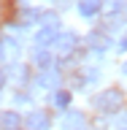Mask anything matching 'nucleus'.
<instances>
[{
  "instance_id": "39448f33",
  "label": "nucleus",
  "mask_w": 127,
  "mask_h": 130,
  "mask_svg": "<svg viewBox=\"0 0 127 130\" xmlns=\"http://www.w3.org/2000/svg\"><path fill=\"white\" fill-rule=\"evenodd\" d=\"M57 49H60V54H70V52H76V46H79V35L76 32H62V35H57Z\"/></svg>"
},
{
  "instance_id": "f257e3e1",
  "label": "nucleus",
  "mask_w": 127,
  "mask_h": 130,
  "mask_svg": "<svg viewBox=\"0 0 127 130\" xmlns=\"http://www.w3.org/2000/svg\"><path fill=\"white\" fill-rule=\"evenodd\" d=\"M92 106H95L100 114H116L122 106H124V95H122L119 89L108 87V89H103V92H97V95L92 98Z\"/></svg>"
},
{
  "instance_id": "423d86ee",
  "label": "nucleus",
  "mask_w": 127,
  "mask_h": 130,
  "mask_svg": "<svg viewBox=\"0 0 127 130\" xmlns=\"http://www.w3.org/2000/svg\"><path fill=\"white\" fill-rule=\"evenodd\" d=\"M32 65H38L41 71H49V68H51V54H49L43 46H38L32 52Z\"/></svg>"
},
{
  "instance_id": "2eb2a0df",
  "label": "nucleus",
  "mask_w": 127,
  "mask_h": 130,
  "mask_svg": "<svg viewBox=\"0 0 127 130\" xmlns=\"http://www.w3.org/2000/svg\"><path fill=\"white\" fill-rule=\"evenodd\" d=\"M0 87H3V71H0Z\"/></svg>"
},
{
  "instance_id": "ddd939ff",
  "label": "nucleus",
  "mask_w": 127,
  "mask_h": 130,
  "mask_svg": "<svg viewBox=\"0 0 127 130\" xmlns=\"http://www.w3.org/2000/svg\"><path fill=\"white\" fill-rule=\"evenodd\" d=\"M38 22H41V24H57V22H60V16H57L54 11H41Z\"/></svg>"
},
{
  "instance_id": "7ed1b4c3",
  "label": "nucleus",
  "mask_w": 127,
  "mask_h": 130,
  "mask_svg": "<svg viewBox=\"0 0 127 130\" xmlns=\"http://www.w3.org/2000/svg\"><path fill=\"white\" fill-rule=\"evenodd\" d=\"M57 35H60V24H41V30L35 32V43L46 49L49 43H54Z\"/></svg>"
},
{
  "instance_id": "6e6552de",
  "label": "nucleus",
  "mask_w": 127,
  "mask_h": 130,
  "mask_svg": "<svg viewBox=\"0 0 127 130\" xmlns=\"http://www.w3.org/2000/svg\"><path fill=\"white\" fill-rule=\"evenodd\" d=\"M87 43L95 49V52H103V49H108L111 38H108V35H103V32H89V35H87Z\"/></svg>"
},
{
  "instance_id": "f8f14e48",
  "label": "nucleus",
  "mask_w": 127,
  "mask_h": 130,
  "mask_svg": "<svg viewBox=\"0 0 127 130\" xmlns=\"http://www.w3.org/2000/svg\"><path fill=\"white\" fill-rule=\"evenodd\" d=\"M54 106L62 111V108H68L70 106V92H65V89H57L54 92Z\"/></svg>"
},
{
  "instance_id": "f03ea898",
  "label": "nucleus",
  "mask_w": 127,
  "mask_h": 130,
  "mask_svg": "<svg viewBox=\"0 0 127 130\" xmlns=\"http://www.w3.org/2000/svg\"><path fill=\"white\" fill-rule=\"evenodd\" d=\"M24 127L27 130H49L51 127V119H49V114L46 111H30L27 117H24Z\"/></svg>"
},
{
  "instance_id": "9d476101",
  "label": "nucleus",
  "mask_w": 127,
  "mask_h": 130,
  "mask_svg": "<svg viewBox=\"0 0 127 130\" xmlns=\"http://www.w3.org/2000/svg\"><path fill=\"white\" fill-rule=\"evenodd\" d=\"M38 16H41V11H35V8H24L22 14L16 16V24H22V27H27V24L38 22Z\"/></svg>"
},
{
  "instance_id": "9b49d317",
  "label": "nucleus",
  "mask_w": 127,
  "mask_h": 130,
  "mask_svg": "<svg viewBox=\"0 0 127 130\" xmlns=\"http://www.w3.org/2000/svg\"><path fill=\"white\" fill-rule=\"evenodd\" d=\"M100 11V0H81L79 3V14L81 16H95Z\"/></svg>"
},
{
  "instance_id": "20e7f679",
  "label": "nucleus",
  "mask_w": 127,
  "mask_h": 130,
  "mask_svg": "<svg viewBox=\"0 0 127 130\" xmlns=\"http://www.w3.org/2000/svg\"><path fill=\"white\" fill-rule=\"evenodd\" d=\"M62 127L65 130H84V114L76 108H65L62 114Z\"/></svg>"
},
{
  "instance_id": "4468645a",
  "label": "nucleus",
  "mask_w": 127,
  "mask_h": 130,
  "mask_svg": "<svg viewBox=\"0 0 127 130\" xmlns=\"http://www.w3.org/2000/svg\"><path fill=\"white\" fill-rule=\"evenodd\" d=\"M122 71H124V76H127V62H124V65H122Z\"/></svg>"
},
{
  "instance_id": "0eeeda50",
  "label": "nucleus",
  "mask_w": 127,
  "mask_h": 130,
  "mask_svg": "<svg viewBox=\"0 0 127 130\" xmlns=\"http://www.w3.org/2000/svg\"><path fill=\"white\" fill-rule=\"evenodd\" d=\"M0 130H19V114L16 111H0Z\"/></svg>"
},
{
  "instance_id": "1a4fd4ad",
  "label": "nucleus",
  "mask_w": 127,
  "mask_h": 130,
  "mask_svg": "<svg viewBox=\"0 0 127 130\" xmlns=\"http://www.w3.org/2000/svg\"><path fill=\"white\" fill-rule=\"evenodd\" d=\"M38 84L41 87H46V89H51V87H57V84H60V73L57 71H51V68H49V71H43L38 76Z\"/></svg>"
}]
</instances>
